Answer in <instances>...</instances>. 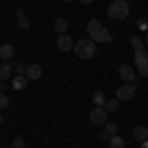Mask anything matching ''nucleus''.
I'll return each mask as SVG.
<instances>
[{"instance_id": "obj_1", "label": "nucleus", "mask_w": 148, "mask_h": 148, "mask_svg": "<svg viewBox=\"0 0 148 148\" xmlns=\"http://www.w3.org/2000/svg\"><path fill=\"white\" fill-rule=\"evenodd\" d=\"M128 42H130V46L134 49V65H136L138 73H140L144 79H148V51H146V47H144V42H142L136 34L130 36Z\"/></svg>"}, {"instance_id": "obj_2", "label": "nucleus", "mask_w": 148, "mask_h": 148, "mask_svg": "<svg viewBox=\"0 0 148 148\" xmlns=\"http://www.w3.org/2000/svg\"><path fill=\"white\" fill-rule=\"evenodd\" d=\"M87 34H89V40H93L95 44H113V34L99 20H91L87 24Z\"/></svg>"}, {"instance_id": "obj_3", "label": "nucleus", "mask_w": 148, "mask_h": 148, "mask_svg": "<svg viewBox=\"0 0 148 148\" xmlns=\"http://www.w3.org/2000/svg\"><path fill=\"white\" fill-rule=\"evenodd\" d=\"M95 42L93 40H79V42H75V47H73V51H75V56L79 57V59H91L93 56H95Z\"/></svg>"}, {"instance_id": "obj_4", "label": "nucleus", "mask_w": 148, "mask_h": 148, "mask_svg": "<svg viewBox=\"0 0 148 148\" xmlns=\"http://www.w3.org/2000/svg\"><path fill=\"white\" fill-rule=\"evenodd\" d=\"M128 12H130V8H128L126 0H114L113 4L109 6L107 14H109L111 20H125L126 16H128Z\"/></svg>"}, {"instance_id": "obj_5", "label": "nucleus", "mask_w": 148, "mask_h": 148, "mask_svg": "<svg viewBox=\"0 0 148 148\" xmlns=\"http://www.w3.org/2000/svg\"><path fill=\"white\" fill-rule=\"evenodd\" d=\"M134 91H136V85H134V83H125V85H121V87L114 91V97H116L119 101H128V99L134 97Z\"/></svg>"}, {"instance_id": "obj_6", "label": "nucleus", "mask_w": 148, "mask_h": 148, "mask_svg": "<svg viewBox=\"0 0 148 148\" xmlns=\"http://www.w3.org/2000/svg\"><path fill=\"white\" fill-rule=\"evenodd\" d=\"M89 121H91L95 126H101L107 123V111L103 107H95L91 113H89Z\"/></svg>"}, {"instance_id": "obj_7", "label": "nucleus", "mask_w": 148, "mask_h": 148, "mask_svg": "<svg viewBox=\"0 0 148 148\" xmlns=\"http://www.w3.org/2000/svg\"><path fill=\"white\" fill-rule=\"evenodd\" d=\"M56 44H57V49H59V51H69V49H73V47H75L73 38H71V36H67V34L57 36Z\"/></svg>"}, {"instance_id": "obj_8", "label": "nucleus", "mask_w": 148, "mask_h": 148, "mask_svg": "<svg viewBox=\"0 0 148 148\" xmlns=\"http://www.w3.org/2000/svg\"><path fill=\"white\" fill-rule=\"evenodd\" d=\"M134 69H132V65H128V63H123L121 67H119V77L123 81H126V83H132L134 81Z\"/></svg>"}, {"instance_id": "obj_9", "label": "nucleus", "mask_w": 148, "mask_h": 148, "mask_svg": "<svg viewBox=\"0 0 148 148\" xmlns=\"http://www.w3.org/2000/svg\"><path fill=\"white\" fill-rule=\"evenodd\" d=\"M24 75H26V79H28V81H38L40 77H42V65H38V63L28 65Z\"/></svg>"}, {"instance_id": "obj_10", "label": "nucleus", "mask_w": 148, "mask_h": 148, "mask_svg": "<svg viewBox=\"0 0 148 148\" xmlns=\"http://www.w3.org/2000/svg\"><path fill=\"white\" fill-rule=\"evenodd\" d=\"M132 138H136L138 142H144V140H148V128L146 126H142V125H136V126H132Z\"/></svg>"}, {"instance_id": "obj_11", "label": "nucleus", "mask_w": 148, "mask_h": 148, "mask_svg": "<svg viewBox=\"0 0 148 148\" xmlns=\"http://www.w3.org/2000/svg\"><path fill=\"white\" fill-rule=\"evenodd\" d=\"M12 73H14V65L8 63V61H4V63H0V81H6L12 77Z\"/></svg>"}, {"instance_id": "obj_12", "label": "nucleus", "mask_w": 148, "mask_h": 148, "mask_svg": "<svg viewBox=\"0 0 148 148\" xmlns=\"http://www.w3.org/2000/svg\"><path fill=\"white\" fill-rule=\"evenodd\" d=\"M67 20H65V18H56V20H53V32H57V34L61 36V34H65V32H67Z\"/></svg>"}, {"instance_id": "obj_13", "label": "nucleus", "mask_w": 148, "mask_h": 148, "mask_svg": "<svg viewBox=\"0 0 148 148\" xmlns=\"http://www.w3.org/2000/svg\"><path fill=\"white\" fill-rule=\"evenodd\" d=\"M26 85H28L26 75H14V79H12V87H14L16 91H24V89H26Z\"/></svg>"}, {"instance_id": "obj_14", "label": "nucleus", "mask_w": 148, "mask_h": 148, "mask_svg": "<svg viewBox=\"0 0 148 148\" xmlns=\"http://www.w3.org/2000/svg\"><path fill=\"white\" fill-rule=\"evenodd\" d=\"M16 18H18V26H20L22 30H28V28H30V18H28L22 10H16Z\"/></svg>"}, {"instance_id": "obj_15", "label": "nucleus", "mask_w": 148, "mask_h": 148, "mask_svg": "<svg viewBox=\"0 0 148 148\" xmlns=\"http://www.w3.org/2000/svg\"><path fill=\"white\" fill-rule=\"evenodd\" d=\"M14 56V46L12 44H2L0 46V57L2 59H10Z\"/></svg>"}, {"instance_id": "obj_16", "label": "nucleus", "mask_w": 148, "mask_h": 148, "mask_svg": "<svg viewBox=\"0 0 148 148\" xmlns=\"http://www.w3.org/2000/svg\"><path fill=\"white\" fill-rule=\"evenodd\" d=\"M93 103H95V107H105V103H107L105 93L103 91H95L93 93Z\"/></svg>"}, {"instance_id": "obj_17", "label": "nucleus", "mask_w": 148, "mask_h": 148, "mask_svg": "<svg viewBox=\"0 0 148 148\" xmlns=\"http://www.w3.org/2000/svg\"><path fill=\"white\" fill-rule=\"evenodd\" d=\"M109 148H125V138L119 136V134L111 136V140H109Z\"/></svg>"}, {"instance_id": "obj_18", "label": "nucleus", "mask_w": 148, "mask_h": 148, "mask_svg": "<svg viewBox=\"0 0 148 148\" xmlns=\"http://www.w3.org/2000/svg\"><path fill=\"white\" fill-rule=\"evenodd\" d=\"M116 109H119V99H116V97H114V99H109V101L105 103V111H107V113H114Z\"/></svg>"}, {"instance_id": "obj_19", "label": "nucleus", "mask_w": 148, "mask_h": 148, "mask_svg": "<svg viewBox=\"0 0 148 148\" xmlns=\"http://www.w3.org/2000/svg\"><path fill=\"white\" fill-rule=\"evenodd\" d=\"M116 130H119V126H116V123H105V132L109 134V136H114L116 134Z\"/></svg>"}, {"instance_id": "obj_20", "label": "nucleus", "mask_w": 148, "mask_h": 148, "mask_svg": "<svg viewBox=\"0 0 148 148\" xmlns=\"http://www.w3.org/2000/svg\"><path fill=\"white\" fill-rule=\"evenodd\" d=\"M136 28L140 32H148V20L146 18H138L136 20Z\"/></svg>"}, {"instance_id": "obj_21", "label": "nucleus", "mask_w": 148, "mask_h": 148, "mask_svg": "<svg viewBox=\"0 0 148 148\" xmlns=\"http://www.w3.org/2000/svg\"><path fill=\"white\" fill-rule=\"evenodd\" d=\"M26 67H28V65H24L22 61H18V63H14V71H16L18 75H24V73H26Z\"/></svg>"}, {"instance_id": "obj_22", "label": "nucleus", "mask_w": 148, "mask_h": 148, "mask_svg": "<svg viewBox=\"0 0 148 148\" xmlns=\"http://www.w3.org/2000/svg\"><path fill=\"white\" fill-rule=\"evenodd\" d=\"M8 107H10V99L4 93H0V109H8Z\"/></svg>"}, {"instance_id": "obj_23", "label": "nucleus", "mask_w": 148, "mask_h": 148, "mask_svg": "<svg viewBox=\"0 0 148 148\" xmlns=\"http://www.w3.org/2000/svg\"><path fill=\"white\" fill-rule=\"evenodd\" d=\"M12 148H26V142H24L22 136L14 138V142H12Z\"/></svg>"}, {"instance_id": "obj_24", "label": "nucleus", "mask_w": 148, "mask_h": 148, "mask_svg": "<svg viewBox=\"0 0 148 148\" xmlns=\"http://www.w3.org/2000/svg\"><path fill=\"white\" fill-rule=\"evenodd\" d=\"M99 138H101L103 142H107V140H111V136H109V134H107V132H105V130H103L101 134H99Z\"/></svg>"}, {"instance_id": "obj_25", "label": "nucleus", "mask_w": 148, "mask_h": 148, "mask_svg": "<svg viewBox=\"0 0 148 148\" xmlns=\"http://www.w3.org/2000/svg\"><path fill=\"white\" fill-rule=\"evenodd\" d=\"M81 4H93V2H95V0H79Z\"/></svg>"}, {"instance_id": "obj_26", "label": "nucleus", "mask_w": 148, "mask_h": 148, "mask_svg": "<svg viewBox=\"0 0 148 148\" xmlns=\"http://www.w3.org/2000/svg\"><path fill=\"white\" fill-rule=\"evenodd\" d=\"M140 148H148V140H144V142H140Z\"/></svg>"}, {"instance_id": "obj_27", "label": "nucleus", "mask_w": 148, "mask_h": 148, "mask_svg": "<svg viewBox=\"0 0 148 148\" xmlns=\"http://www.w3.org/2000/svg\"><path fill=\"white\" fill-rule=\"evenodd\" d=\"M144 44L148 46V32H146V38H144Z\"/></svg>"}, {"instance_id": "obj_28", "label": "nucleus", "mask_w": 148, "mask_h": 148, "mask_svg": "<svg viewBox=\"0 0 148 148\" xmlns=\"http://www.w3.org/2000/svg\"><path fill=\"white\" fill-rule=\"evenodd\" d=\"M2 123H4V119H2V114H0V126H2Z\"/></svg>"}, {"instance_id": "obj_29", "label": "nucleus", "mask_w": 148, "mask_h": 148, "mask_svg": "<svg viewBox=\"0 0 148 148\" xmlns=\"http://www.w3.org/2000/svg\"><path fill=\"white\" fill-rule=\"evenodd\" d=\"M126 2H128V4H130V2H134V0H126Z\"/></svg>"}, {"instance_id": "obj_30", "label": "nucleus", "mask_w": 148, "mask_h": 148, "mask_svg": "<svg viewBox=\"0 0 148 148\" xmlns=\"http://www.w3.org/2000/svg\"><path fill=\"white\" fill-rule=\"evenodd\" d=\"M65 2H71V0H65Z\"/></svg>"}]
</instances>
